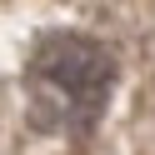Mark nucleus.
<instances>
[{
  "mask_svg": "<svg viewBox=\"0 0 155 155\" xmlns=\"http://www.w3.org/2000/svg\"><path fill=\"white\" fill-rule=\"evenodd\" d=\"M115 95V55L90 35H45L25 60V115L40 135L80 140Z\"/></svg>",
  "mask_w": 155,
  "mask_h": 155,
  "instance_id": "nucleus-1",
  "label": "nucleus"
}]
</instances>
